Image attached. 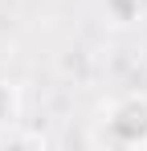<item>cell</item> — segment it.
<instances>
[{
	"label": "cell",
	"instance_id": "1",
	"mask_svg": "<svg viewBox=\"0 0 147 151\" xmlns=\"http://www.w3.org/2000/svg\"><path fill=\"white\" fill-rule=\"evenodd\" d=\"M90 139L110 151H143L147 147V90L110 94L94 114Z\"/></svg>",
	"mask_w": 147,
	"mask_h": 151
},
{
	"label": "cell",
	"instance_id": "3",
	"mask_svg": "<svg viewBox=\"0 0 147 151\" xmlns=\"http://www.w3.org/2000/svg\"><path fill=\"white\" fill-rule=\"evenodd\" d=\"M21 123V90L0 78V131H12Z\"/></svg>",
	"mask_w": 147,
	"mask_h": 151
},
{
	"label": "cell",
	"instance_id": "2",
	"mask_svg": "<svg viewBox=\"0 0 147 151\" xmlns=\"http://www.w3.org/2000/svg\"><path fill=\"white\" fill-rule=\"evenodd\" d=\"M98 12L110 29H135L147 17V0H98Z\"/></svg>",
	"mask_w": 147,
	"mask_h": 151
}]
</instances>
